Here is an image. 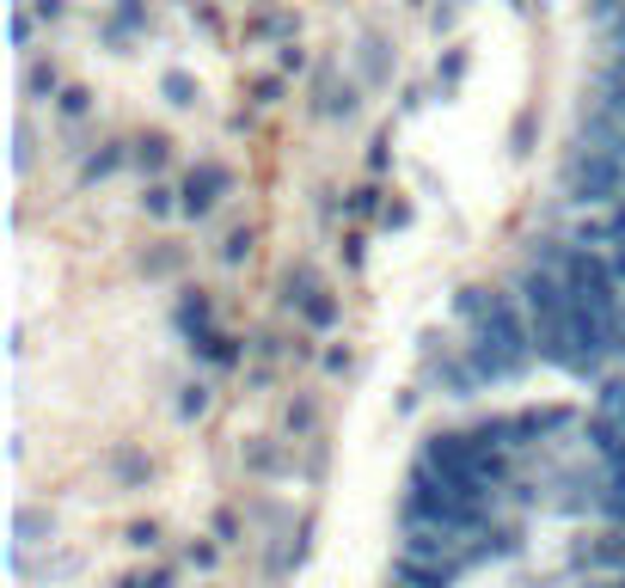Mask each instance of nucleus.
<instances>
[{
	"label": "nucleus",
	"instance_id": "nucleus-13",
	"mask_svg": "<svg viewBox=\"0 0 625 588\" xmlns=\"http://www.w3.org/2000/svg\"><path fill=\"white\" fill-rule=\"evenodd\" d=\"M141 215H148V221H173V215H185V202H178V190L160 178V185H141Z\"/></svg>",
	"mask_w": 625,
	"mask_h": 588
},
{
	"label": "nucleus",
	"instance_id": "nucleus-6",
	"mask_svg": "<svg viewBox=\"0 0 625 588\" xmlns=\"http://www.w3.org/2000/svg\"><path fill=\"white\" fill-rule=\"evenodd\" d=\"M173 326H178V338H185V350H190L197 338H209V331H221L209 289H185V294H178V301H173Z\"/></svg>",
	"mask_w": 625,
	"mask_h": 588
},
{
	"label": "nucleus",
	"instance_id": "nucleus-7",
	"mask_svg": "<svg viewBox=\"0 0 625 588\" xmlns=\"http://www.w3.org/2000/svg\"><path fill=\"white\" fill-rule=\"evenodd\" d=\"M98 32H105V44L123 49L129 37L154 32V7H148V0H110V13H105V25H98Z\"/></svg>",
	"mask_w": 625,
	"mask_h": 588
},
{
	"label": "nucleus",
	"instance_id": "nucleus-1",
	"mask_svg": "<svg viewBox=\"0 0 625 588\" xmlns=\"http://www.w3.org/2000/svg\"><path fill=\"white\" fill-rule=\"evenodd\" d=\"M516 294H521V313H528V331H533V350H540V362L558 374H570V380H608V338L594 331V319L570 301V289L558 282V270H546V263H521L516 277Z\"/></svg>",
	"mask_w": 625,
	"mask_h": 588
},
{
	"label": "nucleus",
	"instance_id": "nucleus-9",
	"mask_svg": "<svg viewBox=\"0 0 625 588\" xmlns=\"http://www.w3.org/2000/svg\"><path fill=\"white\" fill-rule=\"evenodd\" d=\"M282 430H288V442H326V399L319 392H295L288 411H282Z\"/></svg>",
	"mask_w": 625,
	"mask_h": 588
},
{
	"label": "nucleus",
	"instance_id": "nucleus-11",
	"mask_svg": "<svg viewBox=\"0 0 625 588\" xmlns=\"http://www.w3.org/2000/svg\"><path fill=\"white\" fill-rule=\"evenodd\" d=\"M62 93H68L62 68L49 62V56H25V98H37V105H56Z\"/></svg>",
	"mask_w": 625,
	"mask_h": 588
},
{
	"label": "nucleus",
	"instance_id": "nucleus-24",
	"mask_svg": "<svg viewBox=\"0 0 625 588\" xmlns=\"http://www.w3.org/2000/svg\"><path fill=\"white\" fill-rule=\"evenodd\" d=\"M129 540H135V545H160V521H135V527H129Z\"/></svg>",
	"mask_w": 625,
	"mask_h": 588
},
{
	"label": "nucleus",
	"instance_id": "nucleus-14",
	"mask_svg": "<svg viewBox=\"0 0 625 588\" xmlns=\"http://www.w3.org/2000/svg\"><path fill=\"white\" fill-rule=\"evenodd\" d=\"M160 93H166V105L173 110H197V98H203V86L185 74V68H173V74L160 80Z\"/></svg>",
	"mask_w": 625,
	"mask_h": 588
},
{
	"label": "nucleus",
	"instance_id": "nucleus-17",
	"mask_svg": "<svg viewBox=\"0 0 625 588\" xmlns=\"http://www.w3.org/2000/svg\"><path fill=\"white\" fill-rule=\"evenodd\" d=\"M380 74H387V44H380V37L375 32H368V37H362V86H380Z\"/></svg>",
	"mask_w": 625,
	"mask_h": 588
},
{
	"label": "nucleus",
	"instance_id": "nucleus-4",
	"mask_svg": "<svg viewBox=\"0 0 625 588\" xmlns=\"http://www.w3.org/2000/svg\"><path fill=\"white\" fill-rule=\"evenodd\" d=\"M362 93H368V86H362L356 74H338V68H319V74H312V117H326V124H356L362 117Z\"/></svg>",
	"mask_w": 625,
	"mask_h": 588
},
{
	"label": "nucleus",
	"instance_id": "nucleus-2",
	"mask_svg": "<svg viewBox=\"0 0 625 588\" xmlns=\"http://www.w3.org/2000/svg\"><path fill=\"white\" fill-rule=\"evenodd\" d=\"M453 319H460V350H467L479 387H516L521 374L540 362L528 331V313H521L516 289H497V282H467L460 301H453Z\"/></svg>",
	"mask_w": 625,
	"mask_h": 588
},
{
	"label": "nucleus",
	"instance_id": "nucleus-20",
	"mask_svg": "<svg viewBox=\"0 0 625 588\" xmlns=\"http://www.w3.org/2000/svg\"><path fill=\"white\" fill-rule=\"evenodd\" d=\"M203 411H209V387H203V380H190V387H178V418H203Z\"/></svg>",
	"mask_w": 625,
	"mask_h": 588
},
{
	"label": "nucleus",
	"instance_id": "nucleus-19",
	"mask_svg": "<svg viewBox=\"0 0 625 588\" xmlns=\"http://www.w3.org/2000/svg\"><path fill=\"white\" fill-rule=\"evenodd\" d=\"M178 263H185V258H178V251H166V246H160V251H141V277H160V282H166V277H178Z\"/></svg>",
	"mask_w": 625,
	"mask_h": 588
},
{
	"label": "nucleus",
	"instance_id": "nucleus-12",
	"mask_svg": "<svg viewBox=\"0 0 625 588\" xmlns=\"http://www.w3.org/2000/svg\"><path fill=\"white\" fill-rule=\"evenodd\" d=\"M93 110H98V98L86 93V86H74V80H68V93L56 98V105H49V117H56V124H68V129H74V124H86Z\"/></svg>",
	"mask_w": 625,
	"mask_h": 588
},
{
	"label": "nucleus",
	"instance_id": "nucleus-21",
	"mask_svg": "<svg viewBox=\"0 0 625 588\" xmlns=\"http://www.w3.org/2000/svg\"><path fill=\"white\" fill-rule=\"evenodd\" d=\"M282 93H288V80H282V74H264L258 86H251V98H258V105H276Z\"/></svg>",
	"mask_w": 625,
	"mask_h": 588
},
{
	"label": "nucleus",
	"instance_id": "nucleus-10",
	"mask_svg": "<svg viewBox=\"0 0 625 588\" xmlns=\"http://www.w3.org/2000/svg\"><path fill=\"white\" fill-rule=\"evenodd\" d=\"M129 154H135V172H148V185H160V172L173 166V136L166 129H141L129 141Z\"/></svg>",
	"mask_w": 625,
	"mask_h": 588
},
{
	"label": "nucleus",
	"instance_id": "nucleus-5",
	"mask_svg": "<svg viewBox=\"0 0 625 588\" xmlns=\"http://www.w3.org/2000/svg\"><path fill=\"white\" fill-rule=\"evenodd\" d=\"M227 190H234V172L221 166V160H197V166L185 172V185H178L185 221H209L221 202H227Z\"/></svg>",
	"mask_w": 625,
	"mask_h": 588
},
{
	"label": "nucleus",
	"instance_id": "nucleus-8",
	"mask_svg": "<svg viewBox=\"0 0 625 588\" xmlns=\"http://www.w3.org/2000/svg\"><path fill=\"white\" fill-rule=\"evenodd\" d=\"M123 166H135V154H129V141H117V136H105L98 148H86L80 154V185H105V178H117Z\"/></svg>",
	"mask_w": 625,
	"mask_h": 588
},
{
	"label": "nucleus",
	"instance_id": "nucleus-23",
	"mask_svg": "<svg viewBox=\"0 0 625 588\" xmlns=\"http://www.w3.org/2000/svg\"><path fill=\"white\" fill-rule=\"evenodd\" d=\"M326 374H356V356H350V350H326Z\"/></svg>",
	"mask_w": 625,
	"mask_h": 588
},
{
	"label": "nucleus",
	"instance_id": "nucleus-3",
	"mask_svg": "<svg viewBox=\"0 0 625 588\" xmlns=\"http://www.w3.org/2000/svg\"><path fill=\"white\" fill-rule=\"evenodd\" d=\"M282 307L295 313V326L312 331V338H326V331L344 326V301L331 294V282L312 270V263H295L288 277H282Z\"/></svg>",
	"mask_w": 625,
	"mask_h": 588
},
{
	"label": "nucleus",
	"instance_id": "nucleus-22",
	"mask_svg": "<svg viewBox=\"0 0 625 588\" xmlns=\"http://www.w3.org/2000/svg\"><path fill=\"white\" fill-rule=\"evenodd\" d=\"M25 13H37L44 25H62V19H68V0H32Z\"/></svg>",
	"mask_w": 625,
	"mask_h": 588
},
{
	"label": "nucleus",
	"instance_id": "nucleus-18",
	"mask_svg": "<svg viewBox=\"0 0 625 588\" xmlns=\"http://www.w3.org/2000/svg\"><path fill=\"white\" fill-rule=\"evenodd\" d=\"M246 258H251V227H234V233L215 246V263H221V270H239Z\"/></svg>",
	"mask_w": 625,
	"mask_h": 588
},
{
	"label": "nucleus",
	"instance_id": "nucleus-16",
	"mask_svg": "<svg viewBox=\"0 0 625 588\" xmlns=\"http://www.w3.org/2000/svg\"><path fill=\"white\" fill-rule=\"evenodd\" d=\"M344 215H350V221H375V215H380V185L344 190ZM380 221H387V215H380Z\"/></svg>",
	"mask_w": 625,
	"mask_h": 588
},
{
	"label": "nucleus",
	"instance_id": "nucleus-15",
	"mask_svg": "<svg viewBox=\"0 0 625 588\" xmlns=\"http://www.w3.org/2000/svg\"><path fill=\"white\" fill-rule=\"evenodd\" d=\"M246 466H251V472H258V479H270V472H276V466H282V442H276V435H251V448H246Z\"/></svg>",
	"mask_w": 625,
	"mask_h": 588
}]
</instances>
